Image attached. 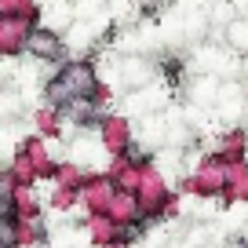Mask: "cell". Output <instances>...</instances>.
<instances>
[{"mask_svg":"<svg viewBox=\"0 0 248 248\" xmlns=\"http://www.w3.org/2000/svg\"><path fill=\"white\" fill-rule=\"evenodd\" d=\"M30 51H37V55H59V40L51 37V33H33L30 37Z\"/></svg>","mask_w":248,"mask_h":248,"instance_id":"obj_1","label":"cell"}]
</instances>
